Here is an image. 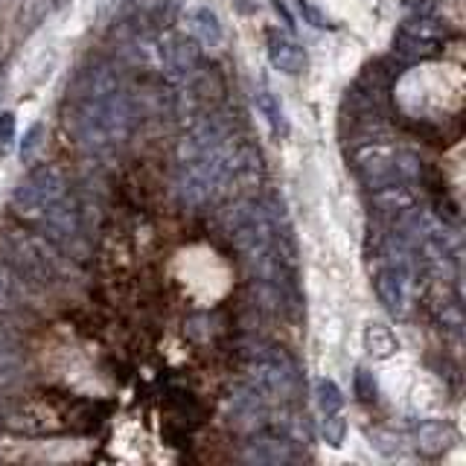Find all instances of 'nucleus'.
<instances>
[{
	"label": "nucleus",
	"mask_w": 466,
	"mask_h": 466,
	"mask_svg": "<svg viewBox=\"0 0 466 466\" xmlns=\"http://www.w3.org/2000/svg\"><path fill=\"white\" fill-rule=\"evenodd\" d=\"M15 143V114L4 111L0 114V152H6Z\"/></svg>",
	"instance_id": "21"
},
{
	"label": "nucleus",
	"mask_w": 466,
	"mask_h": 466,
	"mask_svg": "<svg viewBox=\"0 0 466 466\" xmlns=\"http://www.w3.org/2000/svg\"><path fill=\"white\" fill-rule=\"evenodd\" d=\"M67 126L82 146L94 152H106L120 146L131 131V102L120 76L96 65L79 79L73 91Z\"/></svg>",
	"instance_id": "2"
},
{
	"label": "nucleus",
	"mask_w": 466,
	"mask_h": 466,
	"mask_svg": "<svg viewBox=\"0 0 466 466\" xmlns=\"http://www.w3.org/2000/svg\"><path fill=\"white\" fill-rule=\"evenodd\" d=\"M62 196H67V181H65L62 169L56 164H41L35 169H29V175L18 184V189H15L12 210L21 218L38 222V218Z\"/></svg>",
	"instance_id": "7"
},
{
	"label": "nucleus",
	"mask_w": 466,
	"mask_h": 466,
	"mask_svg": "<svg viewBox=\"0 0 466 466\" xmlns=\"http://www.w3.org/2000/svg\"><path fill=\"white\" fill-rule=\"evenodd\" d=\"M320 434H324V441L332 449H339L344 443V437H347V422H344V417L341 414L320 417Z\"/></svg>",
	"instance_id": "18"
},
{
	"label": "nucleus",
	"mask_w": 466,
	"mask_h": 466,
	"mask_svg": "<svg viewBox=\"0 0 466 466\" xmlns=\"http://www.w3.org/2000/svg\"><path fill=\"white\" fill-rule=\"evenodd\" d=\"M254 106L259 111V116L266 120L268 131L277 137V140H283L289 137V120H286V111L280 106V99H277L271 94V87L268 85H259L257 91H254Z\"/></svg>",
	"instance_id": "13"
},
{
	"label": "nucleus",
	"mask_w": 466,
	"mask_h": 466,
	"mask_svg": "<svg viewBox=\"0 0 466 466\" xmlns=\"http://www.w3.org/2000/svg\"><path fill=\"white\" fill-rule=\"evenodd\" d=\"M458 431L446 420H422L414 429V449L422 458H441L449 449H455Z\"/></svg>",
	"instance_id": "9"
},
{
	"label": "nucleus",
	"mask_w": 466,
	"mask_h": 466,
	"mask_svg": "<svg viewBox=\"0 0 466 466\" xmlns=\"http://www.w3.org/2000/svg\"><path fill=\"white\" fill-rule=\"evenodd\" d=\"M38 131H41V126H33V128H29V135H26V143H24V149H21V155L24 157H29V152H33L35 149V137H38Z\"/></svg>",
	"instance_id": "22"
},
{
	"label": "nucleus",
	"mask_w": 466,
	"mask_h": 466,
	"mask_svg": "<svg viewBox=\"0 0 466 466\" xmlns=\"http://www.w3.org/2000/svg\"><path fill=\"white\" fill-rule=\"evenodd\" d=\"M242 461L257 463V466H283L289 461H295V449L283 437L271 434H257L242 446Z\"/></svg>",
	"instance_id": "12"
},
{
	"label": "nucleus",
	"mask_w": 466,
	"mask_h": 466,
	"mask_svg": "<svg viewBox=\"0 0 466 466\" xmlns=\"http://www.w3.org/2000/svg\"><path fill=\"white\" fill-rule=\"evenodd\" d=\"M298 9H300V15L306 21H309L312 26H318V29H335V24L327 18L324 12H320L318 6H312V0H298Z\"/></svg>",
	"instance_id": "19"
},
{
	"label": "nucleus",
	"mask_w": 466,
	"mask_h": 466,
	"mask_svg": "<svg viewBox=\"0 0 466 466\" xmlns=\"http://www.w3.org/2000/svg\"><path fill=\"white\" fill-rule=\"evenodd\" d=\"M24 300V277L6 259H0V312L15 309Z\"/></svg>",
	"instance_id": "16"
},
{
	"label": "nucleus",
	"mask_w": 466,
	"mask_h": 466,
	"mask_svg": "<svg viewBox=\"0 0 466 466\" xmlns=\"http://www.w3.org/2000/svg\"><path fill=\"white\" fill-rule=\"evenodd\" d=\"M157 62H160V73H164L169 82H178V85L187 82L198 65L196 41L178 33H164L157 38Z\"/></svg>",
	"instance_id": "8"
},
{
	"label": "nucleus",
	"mask_w": 466,
	"mask_h": 466,
	"mask_svg": "<svg viewBox=\"0 0 466 466\" xmlns=\"http://www.w3.org/2000/svg\"><path fill=\"white\" fill-rule=\"evenodd\" d=\"M353 167L370 189H382L411 181L417 175V157L405 149H397V146L368 143L353 152Z\"/></svg>",
	"instance_id": "5"
},
{
	"label": "nucleus",
	"mask_w": 466,
	"mask_h": 466,
	"mask_svg": "<svg viewBox=\"0 0 466 466\" xmlns=\"http://www.w3.org/2000/svg\"><path fill=\"white\" fill-rule=\"evenodd\" d=\"M257 164L259 157L245 143L233 140L218 123H198L178 146V189L184 201L204 204L230 181L254 172Z\"/></svg>",
	"instance_id": "1"
},
{
	"label": "nucleus",
	"mask_w": 466,
	"mask_h": 466,
	"mask_svg": "<svg viewBox=\"0 0 466 466\" xmlns=\"http://www.w3.org/2000/svg\"><path fill=\"white\" fill-rule=\"evenodd\" d=\"M356 397L361 402H376V382H373V376L364 368L356 370Z\"/></svg>",
	"instance_id": "20"
},
{
	"label": "nucleus",
	"mask_w": 466,
	"mask_h": 466,
	"mask_svg": "<svg viewBox=\"0 0 466 466\" xmlns=\"http://www.w3.org/2000/svg\"><path fill=\"white\" fill-rule=\"evenodd\" d=\"M184 26L193 41H198L201 47H222L225 41V29H222V21H218V15L204 6V4H189L184 9Z\"/></svg>",
	"instance_id": "10"
},
{
	"label": "nucleus",
	"mask_w": 466,
	"mask_h": 466,
	"mask_svg": "<svg viewBox=\"0 0 466 466\" xmlns=\"http://www.w3.org/2000/svg\"><path fill=\"white\" fill-rule=\"evenodd\" d=\"M364 350H368V356H373V359H390L400 350V339L393 335L390 327L370 324L364 329Z\"/></svg>",
	"instance_id": "14"
},
{
	"label": "nucleus",
	"mask_w": 466,
	"mask_h": 466,
	"mask_svg": "<svg viewBox=\"0 0 466 466\" xmlns=\"http://www.w3.org/2000/svg\"><path fill=\"white\" fill-rule=\"evenodd\" d=\"M315 402H318L320 417L341 414V408H344V393H341L339 385L332 382V379H318V382H315Z\"/></svg>",
	"instance_id": "17"
},
{
	"label": "nucleus",
	"mask_w": 466,
	"mask_h": 466,
	"mask_svg": "<svg viewBox=\"0 0 466 466\" xmlns=\"http://www.w3.org/2000/svg\"><path fill=\"white\" fill-rule=\"evenodd\" d=\"M21 361H24V350H21L18 335L0 324V379H12L18 373Z\"/></svg>",
	"instance_id": "15"
},
{
	"label": "nucleus",
	"mask_w": 466,
	"mask_h": 466,
	"mask_svg": "<svg viewBox=\"0 0 466 466\" xmlns=\"http://www.w3.org/2000/svg\"><path fill=\"white\" fill-rule=\"evenodd\" d=\"M9 414H12V405H9V400L4 397V393H0V420L9 417Z\"/></svg>",
	"instance_id": "23"
},
{
	"label": "nucleus",
	"mask_w": 466,
	"mask_h": 466,
	"mask_svg": "<svg viewBox=\"0 0 466 466\" xmlns=\"http://www.w3.org/2000/svg\"><path fill=\"white\" fill-rule=\"evenodd\" d=\"M4 251H6L9 266L21 277H29V280L47 283V280H56L58 271H62L58 254L47 245V239L35 237V233L9 230L4 237Z\"/></svg>",
	"instance_id": "6"
},
{
	"label": "nucleus",
	"mask_w": 466,
	"mask_h": 466,
	"mask_svg": "<svg viewBox=\"0 0 466 466\" xmlns=\"http://www.w3.org/2000/svg\"><path fill=\"white\" fill-rule=\"evenodd\" d=\"M268 62L274 65V70L286 73V76H300L309 58H306V50L291 35L280 33V29H268Z\"/></svg>",
	"instance_id": "11"
},
{
	"label": "nucleus",
	"mask_w": 466,
	"mask_h": 466,
	"mask_svg": "<svg viewBox=\"0 0 466 466\" xmlns=\"http://www.w3.org/2000/svg\"><path fill=\"white\" fill-rule=\"evenodd\" d=\"M228 237L242 254L245 266L262 283L280 289L286 283V233L259 201H237L225 216Z\"/></svg>",
	"instance_id": "3"
},
{
	"label": "nucleus",
	"mask_w": 466,
	"mask_h": 466,
	"mask_svg": "<svg viewBox=\"0 0 466 466\" xmlns=\"http://www.w3.org/2000/svg\"><path fill=\"white\" fill-rule=\"evenodd\" d=\"M248 379L262 400H291L298 393V368L283 347L254 344L245 353Z\"/></svg>",
	"instance_id": "4"
}]
</instances>
